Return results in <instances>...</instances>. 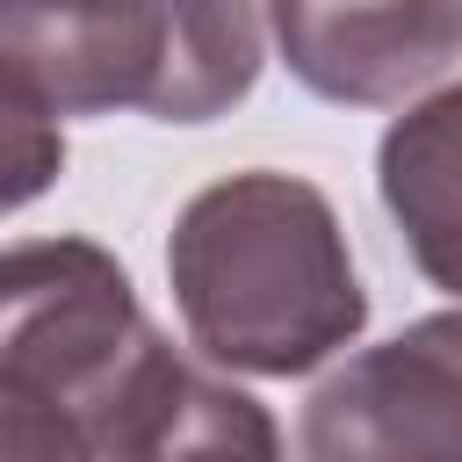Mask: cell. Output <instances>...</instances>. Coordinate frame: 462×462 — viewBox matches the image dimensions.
Segmentation results:
<instances>
[{"label": "cell", "instance_id": "obj_8", "mask_svg": "<svg viewBox=\"0 0 462 462\" xmlns=\"http://www.w3.org/2000/svg\"><path fill=\"white\" fill-rule=\"evenodd\" d=\"M65 173V130L58 116L0 65V217L36 202L51 180Z\"/></svg>", "mask_w": 462, "mask_h": 462}, {"label": "cell", "instance_id": "obj_4", "mask_svg": "<svg viewBox=\"0 0 462 462\" xmlns=\"http://www.w3.org/2000/svg\"><path fill=\"white\" fill-rule=\"evenodd\" d=\"M303 462H462V310L361 346L303 404Z\"/></svg>", "mask_w": 462, "mask_h": 462}, {"label": "cell", "instance_id": "obj_3", "mask_svg": "<svg viewBox=\"0 0 462 462\" xmlns=\"http://www.w3.org/2000/svg\"><path fill=\"white\" fill-rule=\"evenodd\" d=\"M152 346L123 260L94 238L0 245V390L58 404L87 426L94 404Z\"/></svg>", "mask_w": 462, "mask_h": 462}, {"label": "cell", "instance_id": "obj_1", "mask_svg": "<svg viewBox=\"0 0 462 462\" xmlns=\"http://www.w3.org/2000/svg\"><path fill=\"white\" fill-rule=\"evenodd\" d=\"M166 282L195 354L238 375H303L368 325V289L325 188L267 166L188 195Z\"/></svg>", "mask_w": 462, "mask_h": 462}, {"label": "cell", "instance_id": "obj_7", "mask_svg": "<svg viewBox=\"0 0 462 462\" xmlns=\"http://www.w3.org/2000/svg\"><path fill=\"white\" fill-rule=\"evenodd\" d=\"M375 195L411 253V267L462 296V79L426 94L383 130L375 152Z\"/></svg>", "mask_w": 462, "mask_h": 462}, {"label": "cell", "instance_id": "obj_5", "mask_svg": "<svg viewBox=\"0 0 462 462\" xmlns=\"http://www.w3.org/2000/svg\"><path fill=\"white\" fill-rule=\"evenodd\" d=\"M296 87L339 108H390L462 58V0H267Z\"/></svg>", "mask_w": 462, "mask_h": 462}, {"label": "cell", "instance_id": "obj_9", "mask_svg": "<svg viewBox=\"0 0 462 462\" xmlns=\"http://www.w3.org/2000/svg\"><path fill=\"white\" fill-rule=\"evenodd\" d=\"M0 462H87V426L58 404L0 390Z\"/></svg>", "mask_w": 462, "mask_h": 462}, {"label": "cell", "instance_id": "obj_6", "mask_svg": "<svg viewBox=\"0 0 462 462\" xmlns=\"http://www.w3.org/2000/svg\"><path fill=\"white\" fill-rule=\"evenodd\" d=\"M87 462H289V448L260 397L152 332L108 404L87 411Z\"/></svg>", "mask_w": 462, "mask_h": 462}, {"label": "cell", "instance_id": "obj_2", "mask_svg": "<svg viewBox=\"0 0 462 462\" xmlns=\"http://www.w3.org/2000/svg\"><path fill=\"white\" fill-rule=\"evenodd\" d=\"M0 65L51 116L209 123L260 79L253 0H0Z\"/></svg>", "mask_w": 462, "mask_h": 462}]
</instances>
